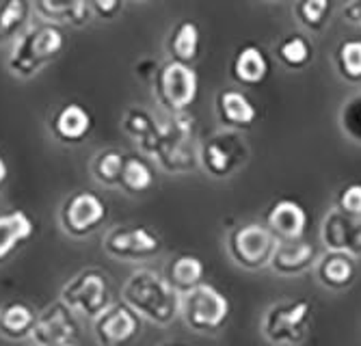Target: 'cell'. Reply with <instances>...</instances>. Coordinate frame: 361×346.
Returning <instances> with one entry per match:
<instances>
[{"label":"cell","mask_w":361,"mask_h":346,"mask_svg":"<svg viewBox=\"0 0 361 346\" xmlns=\"http://www.w3.org/2000/svg\"><path fill=\"white\" fill-rule=\"evenodd\" d=\"M197 149L200 143H195V119L188 113L158 119L154 137L141 147V152L154 159L162 171L178 175L200 167Z\"/></svg>","instance_id":"obj_2"},{"label":"cell","mask_w":361,"mask_h":346,"mask_svg":"<svg viewBox=\"0 0 361 346\" xmlns=\"http://www.w3.org/2000/svg\"><path fill=\"white\" fill-rule=\"evenodd\" d=\"M121 128L130 139L139 143V147H143L154 137L158 128V119L143 106H128L121 117Z\"/></svg>","instance_id":"obj_29"},{"label":"cell","mask_w":361,"mask_h":346,"mask_svg":"<svg viewBox=\"0 0 361 346\" xmlns=\"http://www.w3.org/2000/svg\"><path fill=\"white\" fill-rule=\"evenodd\" d=\"M35 234V221L24 210H9L0 214V266L9 262L22 245Z\"/></svg>","instance_id":"obj_19"},{"label":"cell","mask_w":361,"mask_h":346,"mask_svg":"<svg viewBox=\"0 0 361 346\" xmlns=\"http://www.w3.org/2000/svg\"><path fill=\"white\" fill-rule=\"evenodd\" d=\"M310 223L307 210L294 199H277L269 212H267V228L277 240L292 242V240H303L305 230Z\"/></svg>","instance_id":"obj_16"},{"label":"cell","mask_w":361,"mask_h":346,"mask_svg":"<svg viewBox=\"0 0 361 346\" xmlns=\"http://www.w3.org/2000/svg\"><path fill=\"white\" fill-rule=\"evenodd\" d=\"M158 68H160V63H156L154 58H141V61L137 63V66H135V74H137L141 80H145V82L152 85V80H154Z\"/></svg>","instance_id":"obj_36"},{"label":"cell","mask_w":361,"mask_h":346,"mask_svg":"<svg viewBox=\"0 0 361 346\" xmlns=\"http://www.w3.org/2000/svg\"><path fill=\"white\" fill-rule=\"evenodd\" d=\"M93 331L100 346H130L141 335V319L123 301H115L93 321Z\"/></svg>","instance_id":"obj_13"},{"label":"cell","mask_w":361,"mask_h":346,"mask_svg":"<svg viewBox=\"0 0 361 346\" xmlns=\"http://www.w3.org/2000/svg\"><path fill=\"white\" fill-rule=\"evenodd\" d=\"M109 281L111 279L102 268H95V266L82 268L72 279L65 281L59 301L68 305L76 316L95 321L115 303Z\"/></svg>","instance_id":"obj_6"},{"label":"cell","mask_w":361,"mask_h":346,"mask_svg":"<svg viewBox=\"0 0 361 346\" xmlns=\"http://www.w3.org/2000/svg\"><path fill=\"white\" fill-rule=\"evenodd\" d=\"M342 132L357 145H361V93L348 98L340 111Z\"/></svg>","instance_id":"obj_33"},{"label":"cell","mask_w":361,"mask_h":346,"mask_svg":"<svg viewBox=\"0 0 361 346\" xmlns=\"http://www.w3.org/2000/svg\"><path fill=\"white\" fill-rule=\"evenodd\" d=\"M104 251L121 262H147L162 251V240L143 225H117L102 238Z\"/></svg>","instance_id":"obj_11"},{"label":"cell","mask_w":361,"mask_h":346,"mask_svg":"<svg viewBox=\"0 0 361 346\" xmlns=\"http://www.w3.org/2000/svg\"><path fill=\"white\" fill-rule=\"evenodd\" d=\"M216 117L227 130H249L257 119V109L247 93L238 89H223L216 96Z\"/></svg>","instance_id":"obj_17"},{"label":"cell","mask_w":361,"mask_h":346,"mask_svg":"<svg viewBox=\"0 0 361 346\" xmlns=\"http://www.w3.org/2000/svg\"><path fill=\"white\" fill-rule=\"evenodd\" d=\"M109 218L106 202L93 191H76L63 202L59 223L72 238H87L100 230Z\"/></svg>","instance_id":"obj_9"},{"label":"cell","mask_w":361,"mask_h":346,"mask_svg":"<svg viewBox=\"0 0 361 346\" xmlns=\"http://www.w3.org/2000/svg\"><path fill=\"white\" fill-rule=\"evenodd\" d=\"M152 93L156 104L167 115L186 113L200 96V76L192 66L178 61H165L152 80Z\"/></svg>","instance_id":"obj_7"},{"label":"cell","mask_w":361,"mask_h":346,"mask_svg":"<svg viewBox=\"0 0 361 346\" xmlns=\"http://www.w3.org/2000/svg\"><path fill=\"white\" fill-rule=\"evenodd\" d=\"M312 54H314L312 44L301 35H290V37L281 39L279 46H277V58H279L281 66L288 68V70L305 68L307 63L312 61Z\"/></svg>","instance_id":"obj_30"},{"label":"cell","mask_w":361,"mask_h":346,"mask_svg":"<svg viewBox=\"0 0 361 346\" xmlns=\"http://www.w3.org/2000/svg\"><path fill=\"white\" fill-rule=\"evenodd\" d=\"M123 161L126 154L117 147H106L100 149L91 161V175L97 184L109 186V188H117L119 186V178H121V169H123Z\"/></svg>","instance_id":"obj_28"},{"label":"cell","mask_w":361,"mask_h":346,"mask_svg":"<svg viewBox=\"0 0 361 346\" xmlns=\"http://www.w3.org/2000/svg\"><path fill=\"white\" fill-rule=\"evenodd\" d=\"M336 70L348 82L361 80V39H346L338 46Z\"/></svg>","instance_id":"obj_31"},{"label":"cell","mask_w":361,"mask_h":346,"mask_svg":"<svg viewBox=\"0 0 361 346\" xmlns=\"http://www.w3.org/2000/svg\"><path fill=\"white\" fill-rule=\"evenodd\" d=\"M277 238L267 225L247 223L238 225L227 234V254L240 268L259 271L271 264Z\"/></svg>","instance_id":"obj_8"},{"label":"cell","mask_w":361,"mask_h":346,"mask_svg":"<svg viewBox=\"0 0 361 346\" xmlns=\"http://www.w3.org/2000/svg\"><path fill=\"white\" fill-rule=\"evenodd\" d=\"M121 301L141 321L169 327L180 316V292L154 268H137L121 286Z\"/></svg>","instance_id":"obj_1"},{"label":"cell","mask_w":361,"mask_h":346,"mask_svg":"<svg viewBox=\"0 0 361 346\" xmlns=\"http://www.w3.org/2000/svg\"><path fill=\"white\" fill-rule=\"evenodd\" d=\"M197 159H200V167L214 180L232 178L247 161V147L245 141L229 132H216L200 143L197 149Z\"/></svg>","instance_id":"obj_10"},{"label":"cell","mask_w":361,"mask_h":346,"mask_svg":"<svg viewBox=\"0 0 361 346\" xmlns=\"http://www.w3.org/2000/svg\"><path fill=\"white\" fill-rule=\"evenodd\" d=\"M37 323V309L24 303L11 301L0 307V335L11 342L30 340V333Z\"/></svg>","instance_id":"obj_23"},{"label":"cell","mask_w":361,"mask_h":346,"mask_svg":"<svg viewBox=\"0 0 361 346\" xmlns=\"http://www.w3.org/2000/svg\"><path fill=\"white\" fill-rule=\"evenodd\" d=\"M338 210L355 218L361 216V182L346 184L338 193Z\"/></svg>","instance_id":"obj_34"},{"label":"cell","mask_w":361,"mask_h":346,"mask_svg":"<svg viewBox=\"0 0 361 346\" xmlns=\"http://www.w3.org/2000/svg\"><path fill=\"white\" fill-rule=\"evenodd\" d=\"M32 22L30 0H0V46L13 44Z\"/></svg>","instance_id":"obj_25"},{"label":"cell","mask_w":361,"mask_h":346,"mask_svg":"<svg viewBox=\"0 0 361 346\" xmlns=\"http://www.w3.org/2000/svg\"><path fill=\"white\" fill-rule=\"evenodd\" d=\"M316 277L329 290H344L353 286L357 277V258L344 254V251H326L322 258L316 260Z\"/></svg>","instance_id":"obj_22"},{"label":"cell","mask_w":361,"mask_h":346,"mask_svg":"<svg viewBox=\"0 0 361 346\" xmlns=\"http://www.w3.org/2000/svg\"><path fill=\"white\" fill-rule=\"evenodd\" d=\"M7 182H9V165L5 161V156L0 154V193H3V188L7 186Z\"/></svg>","instance_id":"obj_38"},{"label":"cell","mask_w":361,"mask_h":346,"mask_svg":"<svg viewBox=\"0 0 361 346\" xmlns=\"http://www.w3.org/2000/svg\"><path fill=\"white\" fill-rule=\"evenodd\" d=\"M202 50V30L192 20H180L169 33L167 39V52L169 61L192 66Z\"/></svg>","instance_id":"obj_24"},{"label":"cell","mask_w":361,"mask_h":346,"mask_svg":"<svg viewBox=\"0 0 361 346\" xmlns=\"http://www.w3.org/2000/svg\"><path fill=\"white\" fill-rule=\"evenodd\" d=\"M48 130L61 145H80L93 130V115L78 102H65L50 115Z\"/></svg>","instance_id":"obj_14"},{"label":"cell","mask_w":361,"mask_h":346,"mask_svg":"<svg viewBox=\"0 0 361 346\" xmlns=\"http://www.w3.org/2000/svg\"><path fill=\"white\" fill-rule=\"evenodd\" d=\"M139 3H145V0H139Z\"/></svg>","instance_id":"obj_41"},{"label":"cell","mask_w":361,"mask_h":346,"mask_svg":"<svg viewBox=\"0 0 361 346\" xmlns=\"http://www.w3.org/2000/svg\"><path fill=\"white\" fill-rule=\"evenodd\" d=\"M232 78L243 87H257L267 80L271 72V61L267 52L255 44H247L236 50L232 66H229Z\"/></svg>","instance_id":"obj_21"},{"label":"cell","mask_w":361,"mask_h":346,"mask_svg":"<svg viewBox=\"0 0 361 346\" xmlns=\"http://www.w3.org/2000/svg\"><path fill=\"white\" fill-rule=\"evenodd\" d=\"M294 18L307 30H320L331 13V0H297L292 7Z\"/></svg>","instance_id":"obj_32"},{"label":"cell","mask_w":361,"mask_h":346,"mask_svg":"<svg viewBox=\"0 0 361 346\" xmlns=\"http://www.w3.org/2000/svg\"><path fill=\"white\" fill-rule=\"evenodd\" d=\"M342 16H344L346 22L361 28V0H348V3L344 5V9H342Z\"/></svg>","instance_id":"obj_37"},{"label":"cell","mask_w":361,"mask_h":346,"mask_svg":"<svg viewBox=\"0 0 361 346\" xmlns=\"http://www.w3.org/2000/svg\"><path fill=\"white\" fill-rule=\"evenodd\" d=\"M87 3H89L93 18H100L104 22H113L123 11L126 0H87Z\"/></svg>","instance_id":"obj_35"},{"label":"cell","mask_w":361,"mask_h":346,"mask_svg":"<svg viewBox=\"0 0 361 346\" xmlns=\"http://www.w3.org/2000/svg\"><path fill=\"white\" fill-rule=\"evenodd\" d=\"M314 305L310 299H286L277 301L262 316L259 331L275 346L301 344L312 329Z\"/></svg>","instance_id":"obj_5"},{"label":"cell","mask_w":361,"mask_h":346,"mask_svg":"<svg viewBox=\"0 0 361 346\" xmlns=\"http://www.w3.org/2000/svg\"><path fill=\"white\" fill-rule=\"evenodd\" d=\"M229 311H232L229 299L210 284H200L180 295V319L192 333H219L229 321Z\"/></svg>","instance_id":"obj_4"},{"label":"cell","mask_w":361,"mask_h":346,"mask_svg":"<svg viewBox=\"0 0 361 346\" xmlns=\"http://www.w3.org/2000/svg\"><path fill=\"white\" fill-rule=\"evenodd\" d=\"M63 346H76V344H63Z\"/></svg>","instance_id":"obj_40"},{"label":"cell","mask_w":361,"mask_h":346,"mask_svg":"<svg viewBox=\"0 0 361 346\" xmlns=\"http://www.w3.org/2000/svg\"><path fill=\"white\" fill-rule=\"evenodd\" d=\"M160 346H186V344H180V342H165V344H160Z\"/></svg>","instance_id":"obj_39"},{"label":"cell","mask_w":361,"mask_h":346,"mask_svg":"<svg viewBox=\"0 0 361 346\" xmlns=\"http://www.w3.org/2000/svg\"><path fill=\"white\" fill-rule=\"evenodd\" d=\"M78 321L76 314L63 301H54L37 311V323L30 333V342L35 346H63L74 344L78 338Z\"/></svg>","instance_id":"obj_12"},{"label":"cell","mask_w":361,"mask_h":346,"mask_svg":"<svg viewBox=\"0 0 361 346\" xmlns=\"http://www.w3.org/2000/svg\"><path fill=\"white\" fill-rule=\"evenodd\" d=\"M32 16L48 24H70V26H85L93 20L87 0H30Z\"/></svg>","instance_id":"obj_18"},{"label":"cell","mask_w":361,"mask_h":346,"mask_svg":"<svg viewBox=\"0 0 361 346\" xmlns=\"http://www.w3.org/2000/svg\"><path fill=\"white\" fill-rule=\"evenodd\" d=\"M154 167L139 154H126L123 161V169H121V178H119V186L121 191L130 197H139L143 193H147L154 186Z\"/></svg>","instance_id":"obj_27"},{"label":"cell","mask_w":361,"mask_h":346,"mask_svg":"<svg viewBox=\"0 0 361 346\" xmlns=\"http://www.w3.org/2000/svg\"><path fill=\"white\" fill-rule=\"evenodd\" d=\"M68 37L63 28L48 22H30V26L11 44L7 54V70L11 76L28 80L61 56Z\"/></svg>","instance_id":"obj_3"},{"label":"cell","mask_w":361,"mask_h":346,"mask_svg":"<svg viewBox=\"0 0 361 346\" xmlns=\"http://www.w3.org/2000/svg\"><path fill=\"white\" fill-rule=\"evenodd\" d=\"M318 260V251L312 242L305 240H292L283 242L277 240V247L271 258V268L279 275H301L312 268Z\"/></svg>","instance_id":"obj_20"},{"label":"cell","mask_w":361,"mask_h":346,"mask_svg":"<svg viewBox=\"0 0 361 346\" xmlns=\"http://www.w3.org/2000/svg\"><path fill=\"white\" fill-rule=\"evenodd\" d=\"M204 277H206L204 262L190 254H180L171 258V262L167 264V275H165L169 286L180 295L204 284Z\"/></svg>","instance_id":"obj_26"},{"label":"cell","mask_w":361,"mask_h":346,"mask_svg":"<svg viewBox=\"0 0 361 346\" xmlns=\"http://www.w3.org/2000/svg\"><path fill=\"white\" fill-rule=\"evenodd\" d=\"M322 245L326 251H344V254L359 258L361 256V216H348L338 208L326 212L322 230H320Z\"/></svg>","instance_id":"obj_15"}]
</instances>
